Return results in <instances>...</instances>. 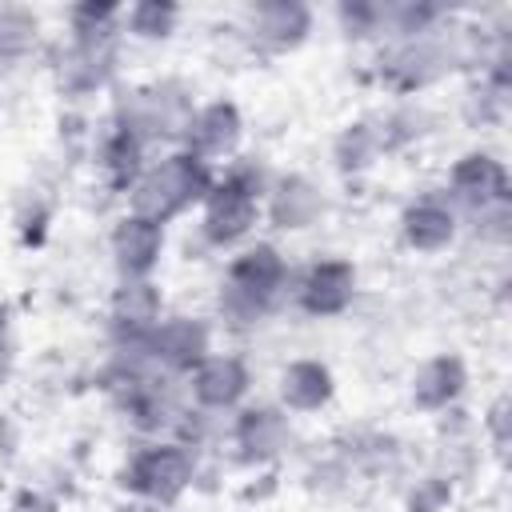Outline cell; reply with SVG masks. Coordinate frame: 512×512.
Listing matches in <instances>:
<instances>
[{
	"mask_svg": "<svg viewBox=\"0 0 512 512\" xmlns=\"http://www.w3.org/2000/svg\"><path fill=\"white\" fill-rule=\"evenodd\" d=\"M124 60V36H64L48 44L44 68L64 104H92L96 96L116 88V72Z\"/></svg>",
	"mask_w": 512,
	"mask_h": 512,
	"instance_id": "cell-5",
	"label": "cell"
},
{
	"mask_svg": "<svg viewBox=\"0 0 512 512\" xmlns=\"http://www.w3.org/2000/svg\"><path fill=\"white\" fill-rule=\"evenodd\" d=\"M360 268L348 256H316L292 272L288 308L304 320H340L352 316L360 300Z\"/></svg>",
	"mask_w": 512,
	"mask_h": 512,
	"instance_id": "cell-7",
	"label": "cell"
},
{
	"mask_svg": "<svg viewBox=\"0 0 512 512\" xmlns=\"http://www.w3.org/2000/svg\"><path fill=\"white\" fill-rule=\"evenodd\" d=\"M332 20L352 44H384V0H340L332 8Z\"/></svg>",
	"mask_w": 512,
	"mask_h": 512,
	"instance_id": "cell-31",
	"label": "cell"
},
{
	"mask_svg": "<svg viewBox=\"0 0 512 512\" xmlns=\"http://www.w3.org/2000/svg\"><path fill=\"white\" fill-rule=\"evenodd\" d=\"M372 116H376V128H380V140H384V156L416 152L440 132V112L424 96L392 100V104L376 108Z\"/></svg>",
	"mask_w": 512,
	"mask_h": 512,
	"instance_id": "cell-24",
	"label": "cell"
},
{
	"mask_svg": "<svg viewBox=\"0 0 512 512\" xmlns=\"http://www.w3.org/2000/svg\"><path fill=\"white\" fill-rule=\"evenodd\" d=\"M436 420V432H432V444H428V456H424V468H432L436 476H444L448 484L456 488H468L480 480L484 472V444H480V428H476V416L460 404V408H448Z\"/></svg>",
	"mask_w": 512,
	"mask_h": 512,
	"instance_id": "cell-12",
	"label": "cell"
},
{
	"mask_svg": "<svg viewBox=\"0 0 512 512\" xmlns=\"http://www.w3.org/2000/svg\"><path fill=\"white\" fill-rule=\"evenodd\" d=\"M328 160H332V168H336L344 180H360V176L376 172V168H380V160H388V156H384L380 128H376V116H372V112H364V116L344 120V124L332 132Z\"/></svg>",
	"mask_w": 512,
	"mask_h": 512,
	"instance_id": "cell-25",
	"label": "cell"
},
{
	"mask_svg": "<svg viewBox=\"0 0 512 512\" xmlns=\"http://www.w3.org/2000/svg\"><path fill=\"white\" fill-rule=\"evenodd\" d=\"M472 388V364L456 348L428 352L408 372V404L420 416H440L448 408H460Z\"/></svg>",
	"mask_w": 512,
	"mask_h": 512,
	"instance_id": "cell-17",
	"label": "cell"
},
{
	"mask_svg": "<svg viewBox=\"0 0 512 512\" xmlns=\"http://www.w3.org/2000/svg\"><path fill=\"white\" fill-rule=\"evenodd\" d=\"M48 52L44 20L28 4H0V80H24Z\"/></svg>",
	"mask_w": 512,
	"mask_h": 512,
	"instance_id": "cell-23",
	"label": "cell"
},
{
	"mask_svg": "<svg viewBox=\"0 0 512 512\" xmlns=\"http://www.w3.org/2000/svg\"><path fill=\"white\" fill-rule=\"evenodd\" d=\"M216 184V168L192 156L188 148H164L160 156H148L140 180L128 188L124 208L140 212L156 224H172L204 204V196Z\"/></svg>",
	"mask_w": 512,
	"mask_h": 512,
	"instance_id": "cell-2",
	"label": "cell"
},
{
	"mask_svg": "<svg viewBox=\"0 0 512 512\" xmlns=\"http://www.w3.org/2000/svg\"><path fill=\"white\" fill-rule=\"evenodd\" d=\"M276 492H280V468H256L252 480L240 488V500H244V504H264V500H272Z\"/></svg>",
	"mask_w": 512,
	"mask_h": 512,
	"instance_id": "cell-37",
	"label": "cell"
},
{
	"mask_svg": "<svg viewBox=\"0 0 512 512\" xmlns=\"http://www.w3.org/2000/svg\"><path fill=\"white\" fill-rule=\"evenodd\" d=\"M196 88L176 76V72H164L156 80H144V84H116L112 88V104H108V120L136 132L148 148H180L184 144V132H188V120L196 112Z\"/></svg>",
	"mask_w": 512,
	"mask_h": 512,
	"instance_id": "cell-1",
	"label": "cell"
},
{
	"mask_svg": "<svg viewBox=\"0 0 512 512\" xmlns=\"http://www.w3.org/2000/svg\"><path fill=\"white\" fill-rule=\"evenodd\" d=\"M328 208H332L328 188L300 168H276L264 192V224L280 236H296V232L324 224Z\"/></svg>",
	"mask_w": 512,
	"mask_h": 512,
	"instance_id": "cell-14",
	"label": "cell"
},
{
	"mask_svg": "<svg viewBox=\"0 0 512 512\" xmlns=\"http://www.w3.org/2000/svg\"><path fill=\"white\" fill-rule=\"evenodd\" d=\"M252 384H256V372L244 352H208L184 376L188 404L204 408V412H224V416H232L240 404H248Z\"/></svg>",
	"mask_w": 512,
	"mask_h": 512,
	"instance_id": "cell-16",
	"label": "cell"
},
{
	"mask_svg": "<svg viewBox=\"0 0 512 512\" xmlns=\"http://www.w3.org/2000/svg\"><path fill=\"white\" fill-rule=\"evenodd\" d=\"M208 60L224 72H240V68H252L260 56H256L252 40L244 36V28L236 20H228V24H216L208 32Z\"/></svg>",
	"mask_w": 512,
	"mask_h": 512,
	"instance_id": "cell-34",
	"label": "cell"
},
{
	"mask_svg": "<svg viewBox=\"0 0 512 512\" xmlns=\"http://www.w3.org/2000/svg\"><path fill=\"white\" fill-rule=\"evenodd\" d=\"M4 512H64V504L56 496L32 488V484H16L4 500Z\"/></svg>",
	"mask_w": 512,
	"mask_h": 512,
	"instance_id": "cell-35",
	"label": "cell"
},
{
	"mask_svg": "<svg viewBox=\"0 0 512 512\" xmlns=\"http://www.w3.org/2000/svg\"><path fill=\"white\" fill-rule=\"evenodd\" d=\"M200 452L176 436H156V440H136L116 468V488L128 500H148L160 508H176L192 484H196Z\"/></svg>",
	"mask_w": 512,
	"mask_h": 512,
	"instance_id": "cell-3",
	"label": "cell"
},
{
	"mask_svg": "<svg viewBox=\"0 0 512 512\" xmlns=\"http://www.w3.org/2000/svg\"><path fill=\"white\" fill-rule=\"evenodd\" d=\"M244 132H248V116L232 96H212L204 104H196L184 144L192 156H200L212 168H224L232 156L244 152Z\"/></svg>",
	"mask_w": 512,
	"mask_h": 512,
	"instance_id": "cell-18",
	"label": "cell"
},
{
	"mask_svg": "<svg viewBox=\"0 0 512 512\" xmlns=\"http://www.w3.org/2000/svg\"><path fill=\"white\" fill-rule=\"evenodd\" d=\"M104 252L108 264L116 272V280H140V276H156V268L168 256V228L140 216V212H116L104 236Z\"/></svg>",
	"mask_w": 512,
	"mask_h": 512,
	"instance_id": "cell-15",
	"label": "cell"
},
{
	"mask_svg": "<svg viewBox=\"0 0 512 512\" xmlns=\"http://www.w3.org/2000/svg\"><path fill=\"white\" fill-rule=\"evenodd\" d=\"M148 352H152L160 372L184 380L212 352V320L200 312H184V308L172 312L168 308L164 320L148 332Z\"/></svg>",
	"mask_w": 512,
	"mask_h": 512,
	"instance_id": "cell-20",
	"label": "cell"
},
{
	"mask_svg": "<svg viewBox=\"0 0 512 512\" xmlns=\"http://www.w3.org/2000/svg\"><path fill=\"white\" fill-rule=\"evenodd\" d=\"M364 480L356 476V468L332 448L324 444V452L308 456L304 472H300V488L312 496V500H324V504H336V500H348Z\"/></svg>",
	"mask_w": 512,
	"mask_h": 512,
	"instance_id": "cell-27",
	"label": "cell"
},
{
	"mask_svg": "<svg viewBox=\"0 0 512 512\" xmlns=\"http://www.w3.org/2000/svg\"><path fill=\"white\" fill-rule=\"evenodd\" d=\"M164 312H168V296H164L156 276L116 280L108 288V300H104V332L108 336L144 340L164 320Z\"/></svg>",
	"mask_w": 512,
	"mask_h": 512,
	"instance_id": "cell-21",
	"label": "cell"
},
{
	"mask_svg": "<svg viewBox=\"0 0 512 512\" xmlns=\"http://www.w3.org/2000/svg\"><path fill=\"white\" fill-rule=\"evenodd\" d=\"M368 80L388 92L392 100H408V96H424L428 88L444 84L448 72L440 64V52L432 44V32L428 36H416V40H384L372 48V60H368Z\"/></svg>",
	"mask_w": 512,
	"mask_h": 512,
	"instance_id": "cell-9",
	"label": "cell"
},
{
	"mask_svg": "<svg viewBox=\"0 0 512 512\" xmlns=\"http://www.w3.org/2000/svg\"><path fill=\"white\" fill-rule=\"evenodd\" d=\"M396 496H400V512H452L460 500V488L420 464L396 484Z\"/></svg>",
	"mask_w": 512,
	"mask_h": 512,
	"instance_id": "cell-29",
	"label": "cell"
},
{
	"mask_svg": "<svg viewBox=\"0 0 512 512\" xmlns=\"http://www.w3.org/2000/svg\"><path fill=\"white\" fill-rule=\"evenodd\" d=\"M396 236L400 248L424 260L448 256L460 236H464V220L452 208V200L444 196V188H420L416 196H408L396 212Z\"/></svg>",
	"mask_w": 512,
	"mask_h": 512,
	"instance_id": "cell-11",
	"label": "cell"
},
{
	"mask_svg": "<svg viewBox=\"0 0 512 512\" xmlns=\"http://www.w3.org/2000/svg\"><path fill=\"white\" fill-rule=\"evenodd\" d=\"M16 368V320H12V308L0 304V372L12 376Z\"/></svg>",
	"mask_w": 512,
	"mask_h": 512,
	"instance_id": "cell-38",
	"label": "cell"
},
{
	"mask_svg": "<svg viewBox=\"0 0 512 512\" xmlns=\"http://www.w3.org/2000/svg\"><path fill=\"white\" fill-rule=\"evenodd\" d=\"M4 384H8V376H4V372H0V388H4Z\"/></svg>",
	"mask_w": 512,
	"mask_h": 512,
	"instance_id": "cell-40",
	"label": "cell"
},
{
	"mask_svg": "<svg viewBox=\"0 0 512 512\" xmlns=\"http://www.w3.org/2000/svg\"><path fill=\"white\" fill-rule=\"evenodd\" d=\"M236 24L252 40L256 56L272 60L308 44V36L316 32V8L304 0H256L240 12Z\"/></svg>",
	"mask_w": 512,
	"mask_h": 512,
	"instance_id": "cell-13",
	"label": "cell"
},
{
	"mask_svg": "<svg viewBox=\"0 0 512 512\" xmlns=\"http://www.w3.org/2000/svg\"><path fill=\"white\" fill-rule=\"evenodd\" d=\"M184 24V8L176 0H136V4H124V16H120V32L124 40H136V44H168Z\"/></svg>",
	"mask_w": 512,
	"mask_h": 512,
	"instance_id": "cell-28",
	"label": "cell"
},
{
	"mask_svg": "<svg viewBox=\"0 0 512 512\" xmlns=\"http://www.w3.org/2000/svg\"><path fill=\"white\" fill-rule=\"evenodd\" d=\"M336 372L324 356H292L276 372V404L288 416H320L336 404Z\"/></svg>",
	"mask_w": 512,
	"mask_h": 512,
	"instance_id": "cell-22",
	"label": "cell"
},
{
	"mask_svg": "<svg viewBox=\"0 0 512 512\" xmlns=\"http://www.w3.org/2000/svg\"><path fill=\"white\" fill-rule=\"evenodd\" d=\"M480 444H484V456H492L496 464H508V452H512V396L500 388L488 396V404L480 408Z\"/></svg>",
	"mask_w": 512,
	"mask_h": 512,
	"instance_id": "cell-32",
	"label": "cell"
},
{
	"mask_svg": "<svg viewBox=\"0 0 512 512\" xmlns=\"http://www.w3.org/2000/svg\"><path fill=\"white\" fill-rule=\"evenodd\" d=\"M24 452V420L16 412H0V468L16 464Z\"/></svg>",
	"mask_w": 512,
	"mask_h": 512,
	"instance_id": "cell-36",
	"label": "cell"
},
{
	"mask_svg": "<svg viewBox=\"0 0 512 512\" xmlns=\"http://www.w3.org/2000/svg\"><path fill=\"white\" fill-rule=\"evenodd\" d=\"M148 152H152V148H148L136 132L112 124L108 116H100V132H96L92 152H88L92 184L104 188L112 200H124L128 188L140 180V172H144V164H148Z\"/></svg>",
	"mask_w": 512,
	"mask_h": 512,
	"instance_id": "cell-19",
	"label": "cell"
},
{
	"mask_svg": "<svg viewBox=\"0 0 512 512\" xmlns=\"http://www.w3.org/2000/svg\"><path fill=\"white\" fill-rule=\"evenodd\" d=\"M120 16H124V4L116 0H80L72 8H64V36H124L120 32Z\"/></svg>",
	"mask_w": 512,
	"mask_h": 512,
	"instance_id": "cell-33",
	"label": "cell"
},
{
	"mask_svg": "<svg viewBox=\"0 0 512 512\" xmlns=\"http://www.w3.org/2000/svg\"><path fill=\"white\" fill-rule=\"evenodd\" d=\"M56 204H60V188H52L36 176L16 188V196H12V232H16L20 248L40 252L48 244L52 224H56Z\"/></svg>",
	"mask_w": 512,
	"mask_h": 512,
	"instance_id": "cell-26",
	"label": "cell"
},
{
	"mask_svg": "<svg viewBox=\"0 0 512 512\" xmlns=\"http://www.w3.org/2000/svg\"><path fill=\"white\" fill-rule=\"evenodd\" d=\"M300 448V432H296V416H288L280 404L268 400H248L228 416V436L216 452L224 464L236 468H280L284 460H292Z\"/></svg>",
	"mask_w": 512,
	"mask_h": 512,
	"instance_id": "cell-4",
	"label": "cell"
},
{
	"mask_svg": "<svg viewBox=\"0 0 512 512\" xmlns=\"http://www.w3.org/2000/svg\"><path fill=\"white\" fill-rule=\"evenodd\" d=\"M452 8L432 0H384V40H416L444 24Z\"/></svg>",
	"mask_w": 512,
	"mask_h": 512,
	"instance_id": "cell-30",
	"label": "cell"
},
{
	"mask_svg": "<svg viewBox=\"0 0 512 512\" xmlns=\"http://www.w3.org/2000/svg\"><path fill=\"white\" fill-rule=\"evenodd\" d=\"M444 196L452 200L460 220L484 208H496V204H512V176H508L504 156L488 144L464 148L444 172Z\"/></svg>",
	"mask_w": 512,
	"mask_h": 512,
	"instance_id": "cell-10",
	"label": "cell"
},
{
	"mask_svg": "<svg viewBox=\"0 0 512 512\" xmlns=\"http://www.w3.org/2000/svg\"><path fill=\"white\" fill-rule=\"evenodd\" d=\"M264 224V200L256 192H248L244 184H236L232 176L216 172L212 192L204 196V204L196 208V240L208 256L216 252H236L240 244H248L256 236V228Z\"/></svg>",
	"mask_w": 512,
	"mask_h": 512,
	"instance_id": "cell-6",
	"label": "cell"
},
{
	"mask_svg": "<svg viewBox=\"0 0 512 512\" xmlns=\"http://www.w3.org/2000/svg\"><path fill=\"white\" fill-rule=\"evenodd\" d=\"M292 260L288 252L268 240V236H252L248 244H240L236 252H228L224 260V272H220V284L280 312L288 304V288H292Z\"/></svg>",
	"mask_w": 512,
	"mask_h": 512,
	"instance_id": "cell-8",
	"label": "cell"
},
{
	"mask_svg": "<svg viewBox=\"0 0 512 512\" xmlns=\"http://www.w3.org/2000/svg\"><path fill=\"white\" fill-rule=\"evenodd\" d=\"M108 512H172V508H160V504H148V500H120V504H112Z\"/></svg>",
	"mask_w": 512,
	"mask_h": 512,
	"instance_id": "cell-39",
	"label": "cell"
}]
</instances>
